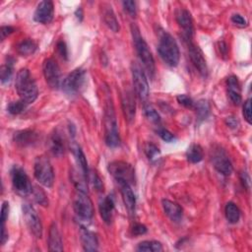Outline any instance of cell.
Returning <instances> with one entry per match:
<instances>
[{
  "label": "cell",
  "instance_id": "cell-26",
  "mask_svg": "<svg viewBox=\"0 0 252 252\" xmlns=\"http://www.w3.org/2000/svg\"><path fill=\"white\" fill-rule=\"evenodd\" d=\"M103 8V19L105 24L114 33H117V32H119V23L113 10L111 9V6L104 5Z\"/></svg>",
  "mask_w": 252,
  "mask_h": 252
},
{
  "label": "cell",
  "instance_id": "cell-53",
  "mask_svg": "<svg viewBox=\"0 0 252 252\" xmlns=\"http://www.w3.org/2000/svg\"><path fill=\"white\" fill-rule=\"evenodd\" d=\"M76 16H77V18H78V19H79V17H80V21L82 20V16H83V13H82V9H81V7L77 9V11H76Z\"/></svg>",
  "mask_w": 252,
  "mask_h": 252
},
{
  "label": "cell",
  "instance_id": "cell-42",
  "mask_svg": "<svg viewBox=\"0 0 252 252\" xmlns=\"http://www.w3.org/2000/svg\"><path fill=\"white\" fill-rule=\"evenodd\" d=\"M157 133L166 142H172L174 140V135L165 128H159L157 130Z\"/></svg>",
  "mask_w": 252,
  "mask_h": 252
},
{
  "label": "cell",
  "instance_id": "cell-17",
  "mask_svg": "<svg viewBox=\"0 0 252 252\" xmlns=\"http://www.w3.org/2000/svg\"><path fill=\"white\" fill-rule=\"evenodd\" d=\"M54 15V7L53 3L49 0H45L39 3L36 12L34 14V19L36 22L41 23V24H49Z\"/></svg>",
  "mask_w": 252,
  "mask_h": 252
},
{
  "label": "cell",
  "instance_id": "cell-11",
  "mask_svg": "<svg viewBox=\"0 0 252 252\" xmlns=\"http://www.w3.org/2000/svg\"><path fill=\"white\" fill-rule=\"evenodd\" d=\"M86 82V72L81 69H75L63 79L61 87L62 90L68 94H75L81 91Z\"/></svg>",
  "mask_w": 252,
  "mask_h": 252
},
{
  "label": "cell",
  "instance_id": "cell-27",
  "mask_svg": "<svg viewBox=\"0 0 252 252\" xmlns=\"http://www.w3.org/2000/svg\"><path fill=\"white\" fill-rule=\"evenodd\" d=\"M71 150H72L73 155L75 157L76 163H77V165L80 168V171L88 178L89 169H88V163H87V159H86V157H85V154L83 153L82 149L77 144H73L71 146Z\"/></svg>",
  "mask_w": 252,
  "mask_h": 252
},
{
  "label": "cell",
  "instance_id": "cell-32",
  "mask_svg": "<svg viewBox=\"0 0 252 252\" xmlns=\"http://www.w3.org/2000/svg\"><path fill=\"white\" fill-rule=\"evenodd\" d=\"M225 213H226V218L229 220V223H231V224L238 223V220L240 219V210L235 203L229 202L226 205Z\"/></svg>",
  "mask_w": 252,
  "mask_h": 252
},
{
  "label": "cell",
  "instance_id": "cell-39",
  "mask_svg": "<svg viewBox=\"0 0 252 252\" xmlns=\"http://www.w3.org/2000/svg\"><path fill=\"white\" fill-rule=\"evenodd\" d=\"M88 178L90 179V181L92 182V184H93V186L96 188V190H98V191H102L103 190V181H102V179L100 178V176L98 175V173H94V172H90L89 171V174H88Z\"/></svg>",
  "mask_w": 252,
  "mask_h": 252
},
{
  "label": "cell",
  "instance_id": "cell-6",
  "mask_svg": "<svg viewBox=\"0 0 252 252\" xmlns=\"http://www.w3.org/2000/svg\"><path fill=\"white\" fill-rule=\"evenodd\" d=\"M132 81L136 96L141 102H146L149 98V84L145 71L137 62H133L131 65Z\"/></svg>",
  "mask_w": 252,
  "mask_h": 252
},
{
  "label": "cell",
  "instance_id": "cell-49",
  "mask_svg": "<svg viewBox=\"0 0 252 252\" xmlns=\"http://www.w3.org/2000/svg\"><path fill=\"white\" fill-rule=\"evenodd\" d=\"M240 180H241V183H242L243 187H245L248 190V189L250 188V178H249V175L247 174L246 172H242L241 173Z\"/></svg>",
  "mask_w": 252,
  "mask_h": 252
},
{
  "label": "cell",
  "instance_id": "cell-18",
  "mask_svg": "<svg viewBox=\"0 0 252 252\" xmlns=\"http://www.w3.org/2000/svg\"><path fill=\"white\" fill-rule=\"evenodd\" d=\"M117 183L119 185L122 200L126 209H127V211L130 214H133L135 212V207H136V198L133 190L131 189L130 184L124 181H118Z\"/></svg>",
  "mask_w": 252,
  "mask_h": 252
},
{
  "label": "cell",
  "instance_id": "cell-14",
  "mask_svg": "<svg viewBox=\"0 0 252 252\" xmlns=\"http://www.w3.org/2000/svg\"><path fill=\"white\" fill-rule=\"evenodd\" d=\"M212 163L214 168L225 176H229L233 173V165L229 156L222 148H217L212 152Z\"/></svg>",
  "mask_w": 252,
  "mask_h": 252
},
{
  "label": "cell",
  "instance_id": "cell-8",
  "mask_svg": "<svg viewBox=\"0 0 252 252\" xmlns=\"http://www.w3.org/2000/svg\"><path fill=\"white\" fill-rule=\"evenodd\" d=\"M110 173L118 181L127 182L130 185L135 182V172L133 167L123 161H114L109 165Z\"/></svg>",
  "mask_w": 252,
  "mask_h": 252
},
{
  "label": "cell",
  "instance_id": "cell-1",
  "mask_svg": "<svg viewBox=\"0 0 252 252\" xmlns=\"http://www.w3.org/2000/svg\"><path fill=\"white\" fill-rule=\"evenodd\" d=\"M158 51L166 64L171 67L177 66L179 62V48L173 37L167 31H161L159 33V44Z\"/></svg>",
  "mask_w": 252,
  "mask_h": 252
},
{
  "label": "cell",
  "instance_id": "cell-13",
  "mask_svg": "<svg viewBox=\"0 0 252 252\" xmlns=\"http://www.w3.org/2000/svg\"><path fill=\"white\" fill-rule=\"evenodd\" d=\"M43 71L47 85L51 89H58L61 87V72L57 62L53 58H47L45 60L43 65Z\"/></svg>",
  "mask_w": 252,
  "mask_h": 252
},
{
  "label": "cell",
  "instance_id": "cell-21",
  "mask_svg": "<svg viewBox=\"0 0 252 252\" xmlns=\"http://www.w3.org/2000/svg\"><path fill=\"white\" fill-rule=\"evenodd\" d=\"M100 215L103 220L107 224H110L112 220L113 211H114V200L111 195L104 197L99 202Z\"/></svg>",
  "mask_w": 252,
  "mask_h": 252
},
{
  "label": "cell",
  "instance_id": "cell-9",
  "mask_svg": "<svg viewBox=\"0 0 252 252\" xmlns=\"http://www.w3.org/2000/svg\"><path fill=\"white\" fill-rule=\"evenodd\" d=\"M183 39L186 43L189 57H190L192 64L194 65V67L196 68V70L199 72L201 76L207 77L208 67H207V62L204 57L203 51L197 45L193 43L192 39H187V38H183Z\"/></svg>",
  "mask_w": 252,
  "mask_h": 252
},
{
  "label": "cell",
  "instance_id": "cell-7",
  "mask_svg": "<svg viewBox=\"0 0 252 252\" xmlns=\"http://www.w3.org/2000/svg\"><path fill=\"white\" fill-rule=\"evenodd\" d=\"M10 173L13 188L19 195L27 196L32 194V192H33V185H32L29 176L22 168L14 166Z\"/></svg>",
  "mask_w": 252,
  "mask_h": 252
},
{
  "label": "cell",
  "instance_id": "cell-10",
  "mask_svg": "<svg viewBox=\"0 0 252 252\" xmlns=\"http://www.w3.org/2000/svg\"><path fill=\"white\" fill-rule=\"evenodd\" d=\"M23 216L30 232L37 238H41L43 236V225L35 208L29 203H25L23 205Z\"/></svg>",
  "mask_w": 252,
  "mask_h": 252
},
{
  "label": "cell",
  "instance_id": "cell-35",
  "mask_svg": "<svg viewBox=\"0 0 252 252\" xmlns=\"http://www.w3.org/2000/svg\"><path fill=\"white\" fill-rule=\"evenodd\" d=\"M144 112L145 116L149 121H151L154 124H160L161 123V116L158 113V111L150 105H146L144 107Z\"/></svg>",
  "mask_w": 252,
  "mask_h": 252
},
{
  "label": "cell",
  "instance_id": "cell-33",
  "mask_svg": "<svg viewBox=\"0 0 252 252\" xmlns=\"http://www.w3.org/2000/svg\"><path fill=\"white\" fill-rule=\"evenodd\" d=\"M13 76V59L8 58V62L6 64L2 65L0 70V79L2 84H7L11 81Z\"/></svg>",
  "mask_w": 252,
  "mask_h": 252
},
{
  "label": "cell",
  "instance_id": "cell-4",
  "mask_svg": "<svg viewBox=\"0 0 252 252\" xmlns=\"http://www.w3.org/2000/svg\"><path fill=\"white\" fill-rule=\"evenodd\" d=\"M131 32H132L134 46H135V49L138 54V57H139L140 61L142 62V64H143L145 70L147 71V73L149 74V76L151 78H153L155 75V71H156V65H155V60H154L153 54H152L147 43L141 36L139 28L136 25H134V24L131 25Z\"/></svg>",
  "mask_w": 252,
  "mask_h": 252
},
{
  "label": "cell",
  "instance_id": "cell-31",
  "mask_svg": "<svg viewBox=\"0 0 252 252\" xmlns=\"http://www.w3.org/2000/svg\"><path fill=\"white\" fill-rule=\"evenodd\" d=\"M136 250L140 252H162L164 248L160 241L145 240L138 244Z\"/></svg>",
  "mask_w": 252,
  "mask_h": 252
},
{
  "label": "cell",
  "instance_id": "cell-47",
  "mask_svg": "<svg viewBox=\"0 0 252 252\" xmlns=\"http://www.w3.org/2000/svg\"><path fill=\"white\" fill-rule=\"evenodd\" d=\"M232 22L237 26H240V27H244L247 25V22L246 20L239 14H235L232 16Z\"/></svg>",
  "mask_w": 252,
  "mask_h": 252
},
{
  "label": "cell",
  "instance_id": "cell-36",
  "mask_svg": "<svg viewBox=\"0 0 252 252\" xmlns=\"http://www.w3.org/2000/svg\"><path fill=\"white\" fill-rule=\"evenodd\" d=\"M28 104H26L24 101L20 100V101H16V102H12L8 105L7 107V110L10 114L12 115H18L20 113H22L27 107Z\"/></svg>",
  "mask_w": 252,
  "mask_h": 252
},
{
  "label": "cell",
  "instance_id": "cell-44",
  "mask_svg": "<svg viewBox=\"0 0 252 252\" xmlns=\"http://www.w3.org/2000/svg\"><path fill=\"white\" fill-rule=\"evenodd\" d=\"M56 47H57L58 53L60 54V56H61L62 58H64V59H67V58H68V49H67V46H66V44H65L64 42H63V41H59V42L57 43Z\"/></svg>",
  "mask_w": 252,
  "mask_h": 252
},
{
  "label": "cell",
  "instance_id": "cell-5",
  "mask_svg": "<svg viewBox=\"0 0 252 252\" xmlns=\"http://www.w3.org/2000/svg\"><path fill=\"white\" fill-rule=\"evenodd\" d=\"M34 174L36 179L44 186L50 188L54 183V171L50 161L46 156L38 157L35 161Z\"/></svg>",
  "mask_w": 252,
  "mask_h": 252
},
{
  "label": "cell",
  "instance_id": "cell-43",
  "mask_svg": "<svg viewBox=\"0 0 252 252\" xmlns=\"http://www.w3.org/2000/svg\"><path fill=\"white\" fill-rule=\"evenodd\" d=\"M243 116L248 124H251V100L248 99L243 105Z\"/></svg>",
  "mask_w": 252,
  "mask_h": 252
},
{
  "label": "cell",
  "instance_id": "cell-24",
  "mask_svg": "<svg viewBox=\"0 0 252 252\" xmlns=\"http://www.w3.org/2000/svg\"><path fill=\"white\" fill-rule=\"evenodd\" d=\"M48 250L49 251H63V242L60 232L55 223H52L48 234Z\"/></svg>",
  "mask_w": 252,
  "mask_h": 252
},
{
  "label": "cell",
  "instance_id": "cell-22",
  "mask_svg": "<svg viewBox=\"0 0 252 252\" xmlns=\"http://www.w3.org/2000/svg\"><path fill=\"white\" fill-rule=\"evenodd\" d=\"M227 86H228V94L231 102L236 106L240 105L242 99H241L240 85L237 80V77L234 75L230 76L227 80Z\"/></svg>",
  "mask_w": 252,
  "mask_h": 252
},
{
  "label": "cell",
  "instance_id": "cell-23",
  "mask_svg": "<svg viewBox=\"0 0 252 252\" xmlns=\"http://www.w3.org/2000/svg\"><path fill=\"white\" fill-rule=\"evenodd\" d=\"M162 205H163L165 214L173 220V222H175V223L180 222L182 219L183 211H182V208L177 203L173 202L168 199H164L162 201Z\"/></svg>",
  "mask_w": 252,
  "mask_h": 252
},
{
  "label": "cell",
  "instance_id": "cell-34",
  "mask_svg": "<svg viewBox=\"0 0 252 252\" xmlns=\"http://www.w3.org/2000/svg\"><path fill=\"white\" fill-rule=\"evenodd\" d=\"M194 109L196 110V113H197V118L201 121L206 119V117L209 114L210 111V108H209V104L206 101H199L197 104H195Z\"/></svg>",
  "mask_w": 252,
  "mask_h": 252
},
{
  "label": "cell",
  "instance_id": "cell-45",
  "mask_svg": "<svg viewBox=\"0 0 252 252\" xmlns=\"http://www.w3.org/2000/svg\"><path fill=\"white\" fill-rule=\"evenodd\" d=\"M8 215H9V203L7 201H5L2 204L1 217H0V220H1V225H5L6 220L8 219Z\"/></svg>",
  "mask_w": 252,
  "mask_h": 252
},
{
  "label": "cell",
  "instance_id": "cell-52",
  "mask_svg": "<svg viewBox=\"0 0 252 252\" xmlns=\"http://www.w3.org/2000/svg\"><path fill=\"white\" fill-rule=\"evenodd\" d=\"M7 240H8V233L6 232L5 225H1V244L4 245Z\"/></svg>",
  "mask_w": 252,
  "mask_h": 252
},
{
  "label": "cell",
  "instance_id": "cell-3",
  "mask_svg": "<svg viewBox=\"0 0 252 252\" xmlns=\"http://www.w3.org/2000/svg\"><path fill=\"white\" fill-rule=\"evenodd\" d=\"M104 125H105V140L106 144L110 148H115L120 144L118 125L114 107L111 99L108 98L104 108Z\"/></svg>",
  "mask_w": 252,
  "mask_h": 252
},
{
  "label": "cell",
  "instance_id": "cell-20",
  "mask_svg": "<svg viewBox=\"0 0 252 252\" xmlns=\"http://www.w3.org/2000/svg\"><path fill=\"white\" fill-rule=\"evenodd\" d=\"M39 139L38 133H36L34 130H20L14 133L13 140L14 142L20 146V147H29L37 143Z\"/></svg>",
  "mask_w": 252,
  "mask_h": 252
},
{
  "label": "cell",
  "instance_id": "cell-41",
  "mask_svg": "<svg viewBox=\"0 0 252 252\" xmlns=\"http://www.w3.org/2000/svg\"><path fill=\"white\" fill-rule=\"evenodd\" d=\"M123 8L124 10L127 12L131 17H136L137 15V8H136V3L134 1H131V0H128V1H123L122 2Z\"/></svg>",
  "mask_w": 252,
  "mask_h": 252
},
{
  "label": "cell",
  "instance_id": "cell-2",
  "mask_svg": "<svg viewBox=\"0 0 252 252\" xmlns=\"http://www.w3.org/2000/svg\"><path fill=\"white\" fill-rule=\"evenodd\" d=\"M15 86L21 100L26 104H32L37 100L39 96V89L36 81L32 77L28 69L23 68L18 72Z\"/></svg>",
  "mask_w": 252,
  "mask_h": 252
},
{
  "label": "cell",
  "instance_id": "cell-37",
  "mask_svg": "<svg viewBox=\"0 0 252 252\" xmlns=\"http://www.w3.org/2000/svg\"><path fill=\"white\" fill-rule=\"evenodd\" d=\"M32 194L34 195V198H35L37 203H39L40 205H42L44 207L48 206L47 196L46 192L43 190L41 187H35L33 189V192H32Z\"/></svg>",
  "mask_w": 252,
  "mask_h": 252
},
{
  "label": "cell",
  "instance_id": "cell-25",
  "mask_svg": "<svg viewBox=\"0 0 252 252\" xmlns=\"http://www.w3.org/2000/svg\"><path fill=\"white\" fill-rule=\"evenodd\" d=\"M48 147L52 155L56 157H61L64 154V143H63L62 137L58 132L55 131L50 135L48 140Z\"/></svg>",
  "mask_w": 252,
  "mask_h": 252
},
{
  "label": "cell",
  "instance_id": "cell-46",
  "mask_svg": "<svg viewBox=\"0 0 252 252\" xmlns=\"http://www.w3.org/2000/svg\"><path fill=\"white\" fill-rule=\"evenodd\" d=\"M147 233V228L146 226L142 224H135L134 227L132 228V234L134 236H142Z\"/></svg>",
  "mask_w": 252,
  "mask_h": 252
},
{
  "label": "cell",
  "instance_id": "cell-30",
  "mask_svg": "<svg viewBox=\"0 0 252 252\" xmlns=\"http://www.w3.org/2000/svg\"><path fill=\"white\" fill-rule=\"evenodd\" d=\"M37 48H38L37 44L33 40H30V39H26L22 41L17 47V50L19 54H21L22 56H29L34 54Z\"/></svg>",
  "mask_w": 252,
  "mask_h": 252
},
{
  "label": "cell",
  "instance_id": "cell-29",
  "mask_svg": "<svg viewBox=\"0 0 252 252\" xmlns=\"http://www.w3.org/2000/svg\"><path fill=\"white\" fill-rule=\"evenodd\" d=\"M186 158H187L188 162H190L192 164L200 163L204 158V153H203L202 147L198 144H192L190 147L188 148V150L186 152Z\"/></svg>",
  "mask_w": 252,
  "mask_h": 252
},
{
  "label": "cell",
  "instance_id": "cell-15",
  "mask_svg": "<svg viewBox=\"0 0 252 252\" xmlns=\"http://www.w3.org/2000/svg\"><path fill=\"white\" fill-rule=\"evenodd\" d=\"M121 106L124 117L128 123H132L135 119L136 114V104L131 90H125L122 94Z\"/></svg>",
  "mask_w": 252,
  "mask_h": 252
},
{
  "label": "cell",
  "instance_id": "cell-19",
  "mask_svg": "<svg viewBox=\"0 0 252 252\" xmlns=\"http://www.w3.org/2000/svg\"><path fill=\"white\" fill-rule=\"evenodd\" d=\"M80 239L85 251H97L99 249V240L96 234L84 227L80 228Z\"/></svg>",
  "mask_w": 252,
  "mask_h": 252
},
{
  "label": "cell",
  "instance_id": "cell-51",
  "mask_svg": "<svg viewBox=\"0 0 252 252\" xmlns=\"http://www.w3.org/2000/svg\"><path fill=\"white\" fill-rule=\"evenodd\" d=\"M219 49H220L222 56L226 57L228 55V47H227L225 42H220L219 43Z\"/></svg>",
  "mask_w": 252,
  "mask_h": 252
},
{
  "label": "cell",
  "instance_id": "cell-38",
  "mask_svg": "<svg viewBox=\"0 0 252 252\" xmlns=\"http://www.w3.org/2000/svg\"><path fill=\"white\" fill-rule=\"evenodd\" d=\"M144 151H145L146 156L148 157V159L151 160V161H154V160L158 159V157H159L160 154H161L160 149L158 148V147H157L155 144H153V143H147V144L145 145Z\"/></svg>",
  "mask_w": 252,
  "mask_h": 252
},
{
  "label": "cell",
  "instance_id": "cell-28",
  "mask_svg": "<svg viewBox=\"0 0 252 252\" xmlns=\"http://www.w3.org/2000/svg\"><path fill=\"white\" fill-rule=\"evenodd\" d=\"M71 181L74 184L76 190L81 191L84 193H88V184H87V177L83 174V173L80 171L72 170L70 173Z\"/></svg>",
  "mask_w": 252,
  "mask_h": 252
},
{
  "label": "cell",
  "instance_id": "cell-40",
  "mask_svg": "<svg viewBox=\"0 0 252 252\" xmlns=\"http://www.w3.org/2000/svg\"><path fill=\"white\" fill-rule=\"evenodd\" d=\"M177 102L187 109H194L195 107L194 101L189 96H186V94H179V96H177Z\"/></svg>",
  "mask_w": 252,
  "mask_h": 252
},
{
  "label": "cell",
  "instance_id": "cell-16",
  "mask_svg": "<svg viewBox=\"0 0 252 252\" xmlns=\"http://www.w3.org/2000/svg\"><path fill=\"white\" fill-rule=\"evenodd\" d=\"M175 18L178 26L183 31L182 38L192 39L194 34V27H193V20L190 12L186 9H179L176 12Z\"/></svg>",
  "mask_w": 252,
  "mask_h": 252
},
{
  "label": "cell",
  "instance_id": "cell-12",
  "mask_svg": "<svg viewBox=\"0 0 252 252\" xmlns=\"http://www.w3.org/2000/svg\"><path fill=\"white\" fill-rule=\"evenodd\" d=\"M73 209L82 220H91L94 216L93 202L87 193L77 191L73 198Z\"/></svg>",
  "mask_w": 252,
  "mask_h": 252
},
{
  "label": "cell",
  "instance_id": "cell-50",
  "mask_svg": "<svg viewBox=\"0 0 252 252\" xmlns=\"http://www.w3.org/2000/svg\"><path fill=\"white\" fill-rule=\"evenodd\" d=\"M226 123L227 125L229 126L230 128H233V129H236L237 126H238V121L236 117H233V116H230V117H227L226 119Z\"/></svg>",
  "mask_w": 252,
  "mask_h": 252
},
{
  "label": "cell",
  "instance_id": "cell-48",
  "mask_svg": "<svg viewBox=\"0 0 252 252\" xmlns=\"http://www.w3.org/2000/svg\"><path fill=\"white\" fill-rule=\"evenodd\" d=\"M14 32V29L10 26H2L0 30V34H1V41H4L9 35H11Z\"/></svg>",
  "mask_w": 252,
  "mask_h": 252
}]
</instances>
